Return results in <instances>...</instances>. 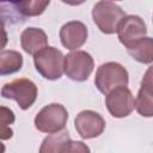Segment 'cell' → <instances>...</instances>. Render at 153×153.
<instances>
[{"mask_svg": "<svg viewBox=\"0 0 153 153\" xmlns=\"http://www.w3.org/2000/svg\"><path fill=\"white\" fill-rule=\"evenodd\" d=\"M128 82L129 75L127 69L117 62H105L100 65L96 72L94 84L103 94L109 93L116 87L127 86Z\"/></svg>", "mask_w": 153, "mask_h": 153, "instance_id": "6da1fadb", "label": "cell"}, {"mask_svg": "<svg viewBox=\"0 0 153 153\" xmlns=\"http://www.w3.org/2000/svg\"><path fill=\"white\" fill-rule=\"evenodd\" d=\"M120 42L128 49L136 45L147 36V27L145 22L139 16H124L120 22L117 30Z\"/></svg>", "mask_w": 153, "mask_h": 153, "instance_id": "52a82bcc", "label": "cell"}, {"mask_svg": "<svg viewBox=\"0 0 153 153\" xmlns=\"http://www.w3.org/2000/svg\"><path fill=\"white\" fill-rule=\"evenodd\" d=\"M49 4L50 0H23L17 10L24 17H37L45 11Z\"/></svg>", "mask_w": 153, "mask_h": 153, "instance_id": "2e32d148", "label": "cell"}, {"mask_svg": "<svg viewBox=\"0 0 153 153\" xmlns=\"http://www.w3.org/2000/svg\"><path fill=\"white\" fill-rule=\"evenodd\" d=\"M87 27L84 23L72 20L62 25L60 29V39L65 48L69 50H76L82 47L87 41Z\"/></svg>", "mask_w": 153, "mask_h": 153, "instance_id": "8fae6325", "label": "cell"}, {"mask_svg": "<svg viewBox=\"0 0 153 153\" xmlns=\"http://www.w3.org/2000/svg\"><path fill=\"white\" fill-rule=\"evenodd\" d=\"M23 56L16 50H0V75H8L20 71Z\"/></svg>", "mask_w": 153, "mask_h": 153, "instance_id": "5bb4252c", "label": "cell"}, {"mask_svg": "<svg viewBox=\"0 0 153 153\" xmlns=\"http://www.w3.org/2000/svg\"><path fill=\"white\" fill-rule=\"evenodd\" d=\"M136 111L143 117L153 116V91H152V69L148 68L145 74L137 97L134 99Z\"/></svg>", "mask_w": 153, "mask_h": 153, "instance_id": "7c38bea8", "label": "cell"}, {"mask_svg": "<svg viewBox=\"0 0 153 153\" xmlns=\"http://www.w3.org/2000/svg\"><path fill=\"white\" fill-rule=\"evenodd\" d=\"M124 16V11L115 2L109 0H100L92 8V18L94 24L103 33L106 35L116 32L117 26Z\"/></svg>", "mask_w": 153, "mask_h": 153, "instance_id": "3957f363", "label": "cell"}, {"mask_svg": "<svg viewBox=\"0 0 153 153\" xmlns=\"http://www.w3.org/2000/svg\"><path fill=\"white\" fill-rule=\"evenodd\" d=\"M7 41H8V38H7V32H6V30H5L4 23L0 20V50L6 47Z\"/></svg>", "mask_w": 153, "mask_h": 153, "instance_id": "ac0fdd59", "label": "cell"}, {"mask_svg": "<svg viewBox=\"0 0 153 153\" xmlns=\"http://www.w3.org/2000/svg\"><path fill=\"white\" fill-rule=\"evenodd\" d=\"M14 122V114L6 106H0V140H8L12 137L13 131L10 126ZM5 151V146L0 142V152Z\"/></svg>", "mask_w": 153, "mask_h": 153, "instance_id": "e0dca14e", "label": "cell"}, {"mask_svg": "<svg viewBox=\"0 0 153 153\" xmlns=\"http://www.w3.org/2000/svg\"><path fill=\"white\" fill-rule=\"evenodd\" d=\"M105 96V105L111 116L116 118L127 117L134 110V97L127 86L116 87Z\"/></svg>", "mask_w": 153, "mask_h": 153, "instance_id": "ba28073f", "label": "cell"}, {"mask_svg": "<svg viewBox=\"0 0 153 153\" xmlns=\"http://www.w3.org/2000/svg\"><path fill=\"white\" fill-rule=\"evenodd\" d=\"M115 1H121V0H115Z\"/></svg>", "mask_w": 153, "mask_h": 153, "instance_id": "44dd1931", "label": "cell"}, {"mask_svg": "<svg viewBox=\"0 0 153 153\" xmlns=\"http://www.w3.org/2000/svg\"><path fill=\"white\" fill-rule=\"evenodd\" d=\"M41 153H62V152H90V148L81 141H73L67 130L51 133L47 136L39 148Z\"/></svg>", "mask_w": 153, "mask_h": 153, "instance_id": "9c48e42d", "label": "cell"}, {"mask_svg": "<svg viewBox=\"0 0 153 153\" xmlns=\"http://www.w3.org/2000/svg\"><path fill=\"white\" fill-rule=\"evenodd\" d=\"M20 44L25 53L35 55L48 45V37L42 29L27 27L20 35Z\"/></svg>", "mask_w": 153, "mask_h": 153, "instance_id": "4fadbf2b", "label": "cell"}, {"mask_svg": "<svg viewBox=\"0 0 153 153\" xmlns=\"http://www.w3.org/2000/svg\"><path fill=\"white\" fill-rule=\"evenodd\" d=\"M63 4H67V5H71V6H78V5H81L84 4L86 0H61Z\"/></svg>", "mask_w": 153, "mask_h": 153, "instance_id": "ffe728a7", "label": "cell"}, {"mask_svg": "<svg viewBox=\"0 0 153 153\" xmlns=\"http://www.w3.org/2000/svg\"><path fill=\"white\" fill-rule=\"evenodd\" d=\"M63 54L54 47H45L33 55L37 72L48 80L60 79L63 74Z\"/></svg>", "mask_w": 153, "mask_h": 153, "instance_id": "7a4b0ae2", "label": "cell"}, {"mask_svg": "<svg viewBox=\"0 0 153 153\" xmlns=\"http://www.w3.org/2000/svg\"><path fill=\"white\" fill-rule=\"evenodd\" d=\"M92 56L84 50H74L63 57V73L74 81H85L93 72Z\"/></svg>", "mask_w": 153, "mask_h": 153, "instance_id": "8992f818", "label": "cell"}, {"mask_svg": "<svg viewBox=\"0 0 153 153\" xmlns=\"http://www.w3.org/2000/svg\"><path fill=\"white\" fill-rule=\"evenodd\" d=\"M1 96L16 100L22 110H26L32 106L37 98V87L33 81L20 78L5 84L1 88Z\"/></svg>", "mask_w": 153, "mask_h": 153, "instance_id": "5b68a950", "label": "cell"}, {"mask_svg": "<svg viewBox=\"0 0 153 153\" xmlns=\"http://www.w3.org/2000/svg\"><path fill=\"white\" fill-rule=\"evenodd\" d=\"M23 0H0V5H12V6H18Z\"/></svg>", "mask_w": 153, "mask_h": 153, "instance_id": "d6986e66", "label": "cell"}, {"mask_svg": "<svg viewBox=\"0 0 153 153\" xmlns=\"http://www.w3.org/2000/svg\"><path fill=\"white\" fill-rule=\"evenodd\" d=\"M129 55L137 62L149 65L153 61V41L151 37L146 36L136 45L128 49Z\"/></svg>", "mask_w": 153, "mask_h": 153, "instance_id": "9a60e30c", "label": "cell"}, {"mask_svg": "<svg viewBox=\"0 0 153 153\" xmlns=\"http://www.w3.org/2000/svg\"><path fill=\"white\" fill-rule=\"evenodd\" d=\"M68 120L67 109L59 103H51L45 105L35 117V127L47 134L56 133L65 129Z\"/></svg>", "mask_w": 153, "mask_h": 153, "instance_id": "277c9868", "label": "cell"}, {"mask_svg": "<svg viewBox=\"0 0 153 153\" xmlns=\"http://www.w3.org/2000/svg\"><path fill=\"white\" fill-rule=\"evenodd\" d=\"M75 130L82 139H93L99 136L105 129L104 118L96 111L84 110L74 120Z\"/></svg>", "mask_w": 153, "mask_h": 153, "instance_id": "30bf717a", "label": "cell"}]
</instances>
